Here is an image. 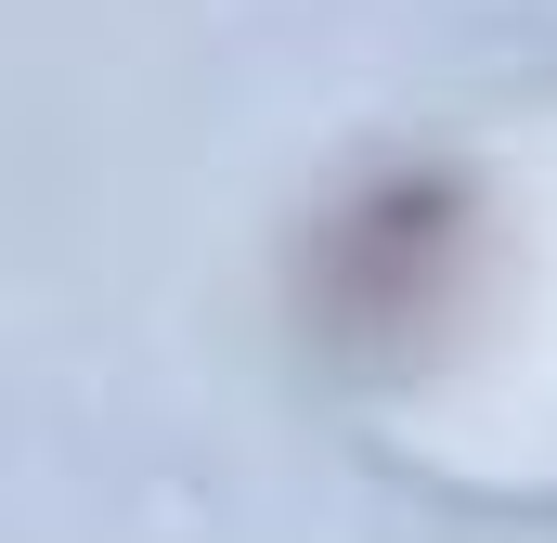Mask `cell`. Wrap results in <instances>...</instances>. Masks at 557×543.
Returning <instances> with one entry per match:
<instances>
[{"mask_svg":"<svg viewBox=\"0 0 557 543\" xmlns=\"http://www.w3.org/2000/svg\"><path fill=\"white\" fill-rule=\"evenodd\" d=\"M454 272H467V194L441 168H389L311 233V324L337 350H403L428 337V298Z\"/></svg>","mask_w":557,"mask_h":543,"instance_id":"1","label":"cell"}]
</instances>
